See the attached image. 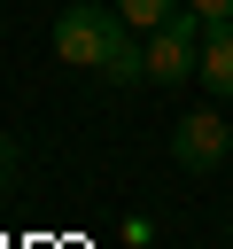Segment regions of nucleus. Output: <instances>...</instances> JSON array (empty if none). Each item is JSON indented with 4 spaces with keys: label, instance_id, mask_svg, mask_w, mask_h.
Masks as SVG:
<instances>
[{
    "label": "nucleus",
    "instance_id": "nucleus-1",
    "mask_svg": "<svg viewBox=\"0 0 233 249\" xmlns=\"http://www.w3.org/2000/svg\"><path fill=\"white\" fill-rule=\"evenodd\" d=\"M116 31H124V16H116L109 0H70V8L54 16V54H62L70 70H101L109 47H116Z\"/></svg>",
    "mask_w": 233,
    "mask_h": 249
},
{
    "label": "nucleus",
    "instance_id": "nucleus-2",
    "mask_svg": "<svg viewBox=\"0 0 233 249\" xmlns=\"http://www.w3.org/2000/svg\"><path fill=\"white\" fill-rule=\"evenodd\" d=\"M202 16L194 8H179L171 23H155L148 31V86H186V78H202Z\"/></svg>",
    "mask_w": 233,
    "mask_h": 249
},
{
    "label": "nucleus",
    "instance_id": "nucleus-3",
    "mask_svg": "<svg viewBox=\"0 0 233 249\" xmlns=\"http://www.w3.org/2000/svg\"><path fill=\"white\" fill-rule=\"evenodd\" d=\"M225 148H233V124H225L217 109H186V117L171 124V163H179V171H217Z\"/></svg>",
    "mask_w": 233,
    "mask_h": 249
},
{
    "label": "nucleus",
    "instance_id": "nucleus-4",
    "mask_svg": "<svg viewBox=\"0 0 233 249\" xmlns=\"http://www.w3.org/2000/svg\"><path fill=\"white\" fill-rule=\"evenodd\" d=\"M202 86L217 101H233V23H210L202 31Z\"/></svg>",
    "mask_w": 233,
    "mask_h": 249
},
{
    "label": "nucleus",
    "instance_id": "nucleus-5",
    "mask_svg": "<svg viewBox=\"0 0 233 249\" xmlns=\"http://www.w3.org/2000/svg\"><path fill=\"white\" fill-rule=\"evenodd\" d=\"M109 8H116V16H124L132 31H155V23H171V16L186 8V0H109Z\"/></svg>",
    "mask_w": 233,
    "mask_h": 249
},
{
    "label": "nucleus",
    "instance_id": "nucleus-6",
    "mask_svg": "<svg viewBox=\"0 0 233 249\" xmlns=\"http://www.w3.org/2000/svg\"><path fill=\"white\" fill-rule=\"evenodd\" d=\"M186 8H194L202 23H233V0H186Z\"/></svg>",
    "mask_w": 233,
    "mask_h": 249
},
{
    "label": "nucleus",
    "instance_id": "nucleus-7",
    "mask_svg": "<svg viewBox=\"0 0 233 249\" xmlns=\"http://www.w3.org/2000/svg\"><path fill=\"white\" fill-rule=\"evenodd\" d=\"M8 163H16V148H8V140H0V171H8Z\"/></svg>",
    "mask_w": 233,
    "mask_h": 249
}]
</instances>
